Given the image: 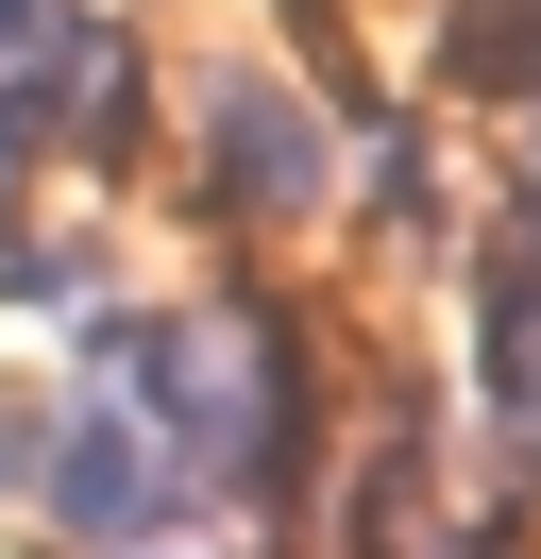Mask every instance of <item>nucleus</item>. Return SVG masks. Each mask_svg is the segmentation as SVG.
<instances>
[{
    "instance_id": "2",
    "label": "nucleus",
    "mask_w": 541,
    "mask_h": 559,
    "mask_svg": "<svg viewBox=\"0 0 541 559\" xmlns=\"http://www.w3.org/2000/svg\"><path fill=\"white\" fill-rule=\"evenodd\" d=\"M440 69H457L473 103H507V85H541V0H457V35H440Z\"/></svg>"
},
{
    "instance_id": "3",
    "label": "nucleus",
    "mask_w": 541,
    "mask_h": 559,
    "mask_svg": "<svg viewBox=\"0 0 541 559\" xmlns=\"http://www.w3.org/2000/svg\"><path fill=\"white\" fill-rule=\"evenodd\" d=\"M68 35V0H0V69H17V51H51Z\"/></svg>"
},
{
    "instance_id": "1",
    "label": "nucleus",
    "mask_w": 541,
    "mask_h": 559,
    "mask_svg": "<svg viewBox=\"0 0 541 559\" xmlns=\"http://www.w3.org/2000/svg\"><path fill=\"white\" fill-rule=\"evenodd\" d=\"M220 187L237 204H304V187H322V153H304V103H270V85H220Z\"/></svg>"
}]
</instances>
